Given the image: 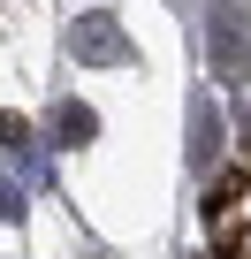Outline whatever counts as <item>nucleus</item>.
Here are the masks:
<instances>
[{"instance_id": "nucleus-6", "label": "nucleus", "mask_w": 251, "mask_h": 259, "mask_svg": "<svg viewBox=\"0 0 251 259\" xmlns=\"http://www.w3.org/2000/svg\"><path fill=\"white\" fill-rule=\"evenodd\" d=\"M243 145H251V107H243Z\"/></svg>"}, {"instance_id": "nucleus-4", "label": "nucleus", "mask_w": 251, "mask_h": 259, "mask_svg": "<svg viewBox=\"0 0 251 259\" xmlns=\"http://www.w3.org/2000/svg\"><path fill=\"white\" fill-rule=\"evenodd\" d=\"M213 160H221V107L198 99L190 107V168H213Z\"/></svg>"}, {"instance_id": "nucleus-1", "label": "nucleus", "mask_w": 251, "mask_h": 259, "mask_svg": "<svg viewBox=\"0 0 251 259\" xmlns=\"http://www.w3.org/2000/svg\"><path fill=\"white\" fill-rule=\"evenodd\" d=\"M206 54H213V76L228 84L251 76V16L236 0H206Z\"/></svg>"}, {"instance_id": "nucleus-3", "label": "nucleus", "mask_w": 251, "mask_h": 259, "mask_svg": "<svg viewBox=\"0 0 251 259\" xmlns=\"http://www.w3.org/2000/svg\"><path fill=\"white\" fill-rule=\"evenodd\" d=\"M206 221H213L221 259H251V176H221L206 198Z\"/></svg>"}, {"instance_id": "nucleus-5", "label": "nucleus", "mask_w": 251, "mask_h": 259, "mask_svg": "<svg viewBox=\"0 0 251 259\" xmlns=\"http://www.w3.org/2000/svg\"><path fill=\"white\" fill-rule=\"evenodd\" d=\"M91 138H99V114L91 107H76V99L54 107V145H91Z\"/></svg>"}, {"instance_id": "nucleus-2", "label": "nucleus", "mask_w": 251, "mask_h": 259, "mask_svg": "<svg viewBox=\"0 0 251 259\" xmlns=\"http://www.w3.org/2000/svg\"><path fill=\"white\" fill-rule=\"evenodd\" d=\"M69 54H76V69H130V61H137L130 31H122L107 8H84V16L69 23Z\"/></svg>"}]
</instances>
